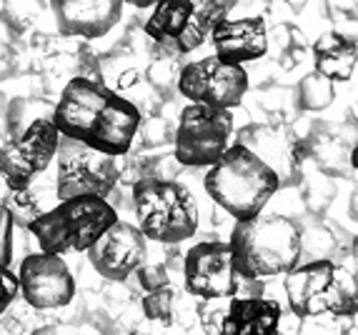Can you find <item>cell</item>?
Masks as SVG:
<instances>
[{
	"label": "cell",
	"instance_id": "44dd1931",
	"mask_svg": "<svg viewBox=\"0 0 358 335\" xmlns=\"http://www.w3.org/2000/svg\"><path fill=\"white\" fill-rule=\"evenodd\" d=\"M299 98L306 110H323L334 100V83L329 78H323L321 73H310L301 83Z\"/></svg>",
	"mask_w": 358,
	"mask_h": 335
},
{
	"label": "cell",
	"instance_id": "ac0fdd59",
	"mask_svg": "<svg viewBox=\"0 0 358 335\" xmlns=\"http://www.w3.org/2000/svg\"><path fill=\"white\" fill-rule=\"evenodd\" d=\"M238 143L253 150L263 163H268L273 168V173L278 175V180H281V186L286 183L288 173H296V148H293L291 138L283 135L281 131L268 126L243 128L238 135Z\"/></svg>",
	"mask_w": 358,
	"mask_h": 335
},
{
	"label": "cell",
	"instance_id": "277c9868",
	"mask_svg": "<svg viewBox=\"0 0 358 335\" xmlns=\"http://www.w3.org/2000/svg\"><path fill=\"white\" fill-rule=\"evenodd\" d=\"M115 221L118 213L108 198L76 195L60 200L48 213H41L28 230L36 235L43 253L66 255L71 251L85 253Z\"/></svg>",
	"mask_w": 358,
	"mask_h": 335
},
{
	"label": "cell",
	"instance_id": "2e32d148",
	"mask_svg": "<svg viewBox=\"0 0 358 335\" xmlns=\"http://www.w3.org/2000/svg\"><path fill=\"white\" fill-rule=\"evenodd\" d=\"M215 55L233 66L263 58L268 50V28L261 15L256 18H226L210 30Z\"/></svg>",
	"mask_w": 358,
	"mask_h": 335
},
{
	"label": "cell",
	"instance_id": "9a60e30c",
	"mask_svg": "<svg viewBox=\"0 0 358 335\" xmlns=\"http://www.w3.org/2000/svg\"><path fill=\"white\" fill-rule=\"evenodd\" d=\"M55 23L63 36L101 38L120 20L123 0H50Z\"/></svg>",
	"mask_w": 358,
	"mask_h": 335
},
{
	"label": "cell",
	"instance_id": "8992f818",
	"mask_svg": "<svg viewBox=\"0 0 358 335\" xmlns=\"http://www.w3.org/2000/svg\"><path fill=\"white\" fill-rule=\"evenodd\" d=\"M288 308L296 318H318L329 313L334 318L356 315V278L331 260H310L296 265L283 281Z\"/></svg>",
	"mask_w": 358,
	"mask_h": 335
},
{
	"label": "cell",
	"instance_id": "52a82bcc",
	"mask_svg": "<svg viewBox=\"0 0 358 335\" xmlns=\"http://www.w3.org/2000/svg\"><path fill=\"white\" fill-rule=\"evenodd\" d=\"M236 3L238 0H161L145 23V36L168 53H193L208 40L210 30L228 18Z\"/></svg>",
	"mask_w": 358,
	"mask_h": 335
},
{
	"label": "cell",
	"instance_id": "4fadbf2b",
	"mask_svg": "<svg viewBox=\"0 0 358 335\" xmlns=\"http://www.w3.org/2000/svg\"><path fill=\"white\" fill-rule=\"evenodd\" d=\"M18 276V293L36 311H53L68 306L76 295V281L63 260L53 253H30L23 258Z\"/></svg>",
	"mask_w": 358,
	"mask_h": 335
},
{
	"label": "cell",
	"instance_id": "8fae6325",
	"mask_svg": "<svg viewBox=\"0 0 358 335\" xmlns=\"http://www.w3.org/2000/svg\"><path fill=\"white\" fill-rule=\"evenodd\" d=\"M178 90L191 103L231 110L241 105L248 93V73L243 66H233L218 55H208L180 68Z\"/></svg>",
	"mask_w": 358,
	"mask_h": 335
},
{
	"label": "cell",
	"instance_id": "7a4b0ae2",
	"mask_svg": "<svg viewBox=\"0 0 358 335\" xmlns=\"http://www.w3.org/2000/svg\"><path fill=\"white\" fill-rule=\"evenodd\" d=\"M233 268L245 281H268L286 276L299 265L301 230L286 216H253L236 221L228 238Z\"/></svg>",
	"mask_w": 358,
	"mask_h": 335
},
{
	"label": "cell",
	"instance_id": "7c38bea8",
	"mask_svg": "<svg viewBox=\"0 0 358 335\" xmlns=\"http://www.w3.org/2000/svg\"><path fill=\"white\" fill-rule=\"evenodd\" d=\"M185 290L201 300H226L238 295L243 278L233 268V255L228 243L210 240L198 243L185 253L183 260Z\"/></svg>",
	"mask_w": 358,
	"mask_h": 335
},
{
	"label": "cell",
	"instance_id": "d6986e66",
	"mask_svg": "<svg viewBox=\"0 0 358 335\" xmlns=\"http://www.w3.org/2000/svg\"><path fill=\"white\" fill-rule=\"evenodd\" d=\"M356 40L338 33V30L323 33L313 43L316 73H321L323 78H329L331 83H346V80H351L353 70H356Z\"/></svg>",
	"mask_w": 358,
	"mask_h": 335
},
{
	"label": "cell",
	"instance_id": "d4e9b609",
	"mask_svg": "<svg viewBox=\"0 0 358 335\" xmlns=\"http://www.w3.org/2000/svg\"><path fill=\"white\" fill-rule=\"evenodd\" d=\"M13 218L0 205V265H10L13 260Z\"/></svg>",
	"mask_w": 358,
	"mask_h": 335
},
{
	"label": "cell",
	"instance_id": "4316f807",
	"mask_svg": "<svg viewBox=\"0 0 358 335\" xmlns=\"http://www.w3.org/2000/svg\"><path fill=\"white\" fill-rule=\"evenodd\" d=\"M288 3H291L293 8H301V6H303V3H306V0H288Z\"/></svg>",
	"mask_w": 358,
	"mask_h": 335
},
{
	"label": "cell",
	"instance_id": "5b68a950",
	"mask_svg": "<svg viewBox=\"0 0 358 335\" xmlns=\"http://www.w3.org/2000/svg\"><path fill=\"white\" fill-rule=\"evenodd\" d=\"M138 230L145 240L176 246L198 230V205L185 186L168 178H143L133 186Z\"/></svg>",
	"mask_w": 358,
	"mask_h": 335
},
{
	"label": "cell",
	"instance_id": "603a6c76",
	"mask_svg": "<svg viewBox=\"0 0 358 335\" xmlns=\"http://www.w3.org/2000/svg\"><path fill=\"white\" fill-rule=\"evenodd\" d=\"M136 273H138V281H141V288H143L145 293L171 283L166 265H161V263H143L141 268L136 270Z\"/></svg>",
	"mask_w": 358,
	"mask_h": 335
},
{
	"label": "cell",
	"instance_id": "3957f363",
	"mask_svg": "<svg viewBox=\"0 0 358 335\" xmlns=\"http://www.w3.org/2000/svg\"><path fill=\"white\" fill-rule=\"evenodd\" d=\"M203 188L210 200L221 205L228 216L236 221H248L263 213L281 188V180L273 173V168L263 163L253 150L236 143L228 145L223 156L208 165Z\"/></svg>",
	"mask_w": 358,
	"mask_h": 335
},
{
	"label": "cell",
	"instance_id": "ba28073f",
	"mask_svg": "<svg viewBox=\"0 0 358 335\" xmlns=\"http://www.w3.org/2000/svg\"><path fill=\"white\" fill-rule=\"evenodd\" d=\"M55 161H58L55 191L60 200L76 195L108 198V193H113L115 183L120 180L115 156L88 148L85 143H78L66 135H60L58 140Z\"/></svg>",
	"mask_w": 358,
	"mask_h": 335
},
{
	"label": "cell",
	"instance_id": "ffe728a7",
	"mask_svg": "<svg viewBox=\"0 0 358 335\" xmlns=\"http://www.w3.org/2000/svg\"><path fill=\"white\" fill-rule=\"evenodd\" d=\"M53 115V103L45 100V98H15V100L8 105V115H6V128L8 135L15 138L30 123H36L38 118H50Z\"/></svg>",
	"mask_w": 358,
	"mask_h": 335
},
{
	"label": "cell",
	"instance_id": "9c48e42d",
	"mask_svg": "<svg viewBox=\"0 0 358 335\" xmlns=\"http://www.w3.org/2000/svg\"><path fill=\"white\" fill-rule=\"evenodd\" d=\"M231 135H233L231 110L191 103L180 113L173 156L185 168H208L223 156Z\"/></svg>",
	"mask_w": 358,
	"mask_h": 335
},
{
	"label": "cell",
	"instance_id": "6da1fadb",
	"mask_svg": "<svg viewBox=\"0 0 358 335\" xmlns=\"http://www.w3.org/2000/svg\"><path fill=\"white\" fill-rule=\"evenodd\" d=\"M53 123L60 135L118 158L131 150L141 113L108 85L78 75L68 80L53 105Z\"/></svg>",
	"mask_w": 358,
	"mask_h": 335
},
{
	"label": "cell",
	"instance_id": "e0dca14e",
	"mask_svg": "<svg viewBox=\"0 0 358 335\" xmlns=\"http://www.w3.org/2000/svg\"><path fill=\"white\" fill-rule=\"evenodd\" d=\"M221 308L215 335H278L281 306L261 295H231Z\"/></svg>",
	"mask_w": 358,
	"mask_h": 335
},
{
	"label": "cell",
	"instance_id": "83f0119b",
	"mask_svg": "<svg viewBox=\"0 0 358 335\" xmlns=\"http://www.w3.org/2000/svg\"><path fill=\"white\" fill-rule=\"evenodd\" d=\"M50 330H53V328H50ZM50 330H38L36 335H50Z\"/></svg>",
	"mask_w": 358,
	"mask_h": 335
},
{
	"label": "cell",
	"instance_id": "7402d4cb",
	"mask_svg": "<svg viewBox=\"0 0 358 335\" xmlns=\"http://www.w3.org/2000/svg\"><path fill=\"white\" fill-rule=\"evenodd\" d=\"M143 313H145L148 320H155V323H171V320H173V315H176V290L171 288V283L145 293Z\"/></svg>",
	"mask_w": 358,
	"mask_h": 335
},
{
	"label": "cell",
	"instance_id": "cb8c5ba5",
	"mask_svg": "<svg viewBox=\"0 0 358 335\" xmlns=\"http://www.w3.org/2000/svg\"><path fill=\"white\" fill-rule=\"evenodd\" d=\"M18 295V276L10 270V265H0V315L13 306Z\"/></svg>",
	"mask_w": 358,
	"mask_h": 335
},
{
	"label": "cell",
	"instance_id": "5bb4252c",
	"mask_svg": "<svg viewBox=\"0 0 358 335\" xmlns=\"http://www.w3.org/2000/svg\"><path fill=\"white\" fill-rule=\"evenodd\" d=\"M85 253L98 276L120 283L145 263V238L138 225L115 221Z\"/></svg>",
	"mask_w": 358,
	"mask_h": 335
},
{
	"label": "cell",
	"instance_id": "484cf974",
	"mask_svg": "<svg viewBox=\"0 0 358 335\" xmlns=\"http://www.w3.org/2000/svg\"><path fill=\"white\" fill-rule=\"evenodd\" d=\"M123 3H131L136 8H153L155 3H161V0H123Z\"/></svg>",
	"mask_w": 358,
	"mask_h": 335
},
{
	"label": "cell",
	"instance_id": "30bf717a",
	"mask_svg": "<svg viewBox=\"0 0 358 335\" xmlns=\"http://www.w3.org/2000/svg\"><path fill=\"white\" fill-rule=\"evenodd\" d=\"M60 133L50 118H38L20 135L0 148V175L10 191H28L30 183L55 161Z\"/></svg>",
	"mask_w": 358,
	"mask_h": 335
}]
</instances>
